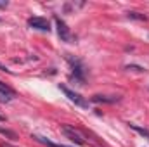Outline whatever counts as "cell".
I'll return each mask as SVG.
<instances>
[{"label":"cell","instance_id":"obj_14","mask_svg":"<svg viewBox=\"0 0 149 147\" xmlns=\"http://www.w3.org/2000/svg\"><path fill=\"white\" fill-rule=\"evenodd\" d=\"M127 69H135V71H144V68H141V66H127Z\"/></svg>","mask_w":149,"mask_h":147},{"label":"cell","instance_id":"obj_10","mask_svg":"<svg viewBox=\"0 0 149 147\" xmlns=\"http://www.w3.org/2000/svg\"><path fill=\"white\" fill-rule=\"evenodd\" d=\"M0 135H3V137H9V139H17V135H16V132H12V130H7V128H0Z\"/></svg>","mask_w":149,"mask_h":147},{"label":"cell","instance_id":"obj_6","mask_svg":"<svg viewBox=\"0 0 149 147\" xmlns=\"http://www.w3.org/2000/svg\"><path fill=\"white\" fill-rule=\"evenodd\" d=\"M120 101V97H108V95H94L92 97V102H95V104H114V102H118Z\"/></svg>","mask_w":149,"mask_h":147},{"label":"cell","instance_id":"obj_16","mask_svg":"<svg viewBox=\"0 0 149 147\" xmlns=\"http://www.w3.org/2000/svg\"><path fill=\"white\" fill-rule=\"evenodd\" d=\"M7 7V2H0V9H5Z\"/></svg>","mask_w":149,"mask_h":147},{"label":"cell","instance_id":"obj_8","mask_svg":"<svg viewBox=\"0 0 149 147\" xmlns=\"http://www.w3.org/2000/svg\"><path fill=\"white\" fill-rule=\"evenodd\" d=\"M127 16H128V19H137V21H148V16H146V14H141V12H134V10H130V12H127Z\"/></svg>","mask_w":149,"mask_h":147},{"label":"cell","instance_id":"obj_2","mask_svg":"<svg viewBox=\"0 0 149 147\" xmlns=\"http://www.w3.org/2000/svg\"><path fill=\"white\" fill-rule=\"evenodd\" d=\"M59 90L71 101V102H74V106H78V107H83V109H87L88 107V102L78 94V92H74V90H71V88H68L66 85H59Z\"/></svg>","mask_w":149,"mask_h":147},{"label":"cell","instance_id":"obj_7","mask_svg":"<svg viewBox=\"0 0 149 147\" xmlns=\"http://www.w3.org/2000/svg\"><path fill=\"white\" fill-rule=\"evenodd\" d=\"M33 139L40 142V144H43V146L47 147H70V146H61V144H54V142H50L49 139H43V137H40V135H33Z\"/></svg>","mask_w":149,"mask_h":147},{"label":"cell","instance_id":"obj_1","mask_svg":"<svg viewBox=\"0 0 149 147\" xmlns=\"http://www.w3.org/2000/svg\"><path fill=\"white\" fill-rule=\"evenodd\" d=\"M66 61L70 62V68H71V81H74L76 85H83L87 78V68L83 61L73 55H66Z\"/></svg>","mask_w":149,"mask_h":147},{"label":"cell","instance_id":"obj_17","mask_svg":"<svg viewBox=\"0 0 149 147\" xmlns=\"http://www.w3.org/2000/svg\"><path fill=\"white\" fill-rule=\"evenodd\" d=\"M3 119H5V118H3V116H0V121H3Z\"/></svg>","mask_w":149,"mask_h":147},{"label":"cell","instance_id":"obj_5","mask_svg":"<svg viewBox=\"0 0 149 147\" xmlns=\"http://www.w3.org/2000/svg\"><path fill=\"white\" fill-rule=\"evenodd\" d=\"M28 24L35 30H40V31H50V24L45 17H40V16H35V17H30L28 19Z\"/></svg>","mask_w":149,"mask_h":147},{"label":"cell","instance_id":"obj_13","mask_svg":"<svg viewBox=\"0 0 149 147\" xmlns=\"http://www.w3.org/2000/svg\"><path fill=\"white\" fill-rule=\"evenodd\" d=\"M0 71H3V73H9V74H12V71H10V69H9L7 66H3L2 62H0Z\"/></svg>","mask_w":149,"mask_h":147},{"label":"cell","instance_id":"obj_3","mask_svg":"<svg viewBox=\"0 0 149 147\" xmlns=\"http://www.w3.org/2000/svg\"><path fill=\"white\" fill-rule=\"evenodd\" d=\"M63 133H64L71 142L78 144V146H83V144H85V137L81 135V132L76 130V128L71 126V125H63Z\"/></svg>","mask_w":149,"mask_h":147},{"label":"cell","instance_id":"obj_4","mask_svg":"<svg viewBox=\"0 0 149 147\" xmlns=\"http://www.w3.org/2000/svg\"><path fill=\"white\" fill-rule=\"evenodd\" d=\"M54 21H56V26H57V35H59V38H61L63 42H68V43H71L73 35H71L70 28L66 26V23H64V21H63L59 16H56V17H54Z\"/></svg>","mask_w":149,"mask_h":147},{"label":"cell","instance_id":"obj_11","mask_svg":"<svg viewBox=\"0 0 149 147\" xmlns=\"http://www.w3.org/2000/svg\"><path fill=\"white\" fill-rule=\"evenodd\" d=\"M130 128H132V130H135L137 133H141V135H144L146 139H149V132L146 130V128H141V126H137V125H130Z\"/></svg>","mask_w":149,"mask_h":147},{"label":"cell","instance_id":"obj_12","mask_svg":"<svg viewBox=\"0 0 149 147\" xmlns=\"http://www.w3.org/2000/svg\"><path fill=\"white\" fill-rule=\"evenodd\" d=\"M14 97H10V95H7V94H3V92H0V102H9V101H12Z\"/></svg>","mask_w":149,"mask_h":147},{"label":"cell","instance_id":"obj_15","mask_svg":"<svg viewBox=\"0 0 149 147\" xmlns=\"http://www.w3.org/2000/svg\"><path fill=\"white\" fill-rule=\"evenodd\" d=\"M0 147H16V146H10V144H7V142H2Z\"/></svg>","mask_w":149,"mask_h":147},{"label":"cell","instance_id":"obj_9","mask_svg":"<svg viewBox=\"0 0 149 147\" xmlns=\"http://www.w3.org/2000/svg\"><path fill=\"white\" fill-rule=\"evenodd\" d=\"M0 92H3V94H7V95H10V97H16V92H14L9 85H5V83H2V81H0Z\"/></svg>","mask_w":149,"mask_h":147}]
</instances>
